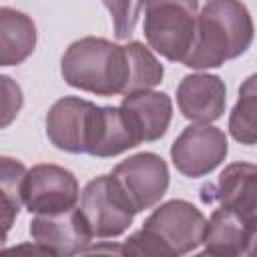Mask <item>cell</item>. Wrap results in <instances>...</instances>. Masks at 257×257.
Returning a JSON list of instances; mask_svg holds the SVG:
<instances>
[{
	"label": "cell",
	"mask_w": 257,
	"mask_h": 257,
	"mask_svg": "<svg viewBox=\"0 0 257 257\" xmlns=\"http://www.w3.org/2000/svg\"><path fill=\"white\" fill-rule=\"evenodd\" d=\"M60 74L72 88L98 96L131 94L135 86L131 42L114 44L106 38L84 36L62 54Z\"/></svg>",
	"instance_id": "cell-1"
},
{
	"label": "cell",
	"mask_w": 257,
	"mask_h": 257,
	"mask_svg": "<svg viewBox=\"0 0 257 257\" xmlns=\"http://www.w3.org/2000/svg\"><path fill=\"white\" fill-rule=\"evenodd\" d=\"M255 36L253 18L239 0H209L197 20V38L183 62L195 70L219 68L247 52Z\"/></svg>",
	"instance_id": "cell-2"
},
{
	"label": "cell",
	"mask_w": 257,
	"mask_h": 257,
	"mask_svg": "<svg viewBox=\"0 0 257 257\" xmlns=\"http://www.w3.org/2000/svg\"><path fill=\"white\" fill-rule=\"evenodd\" d=\"M207 219L193 203L173 199L159 205L139 231L122 241V255L177 257L203 245Z\"/></svg>",
	"instance_id": "cell-3"
},
{
	"label": "cell",
	"mask_w": 257,
	"mask_h": 257,
	"mask_svg": "<svg viewBox=\"0 0 257 257\" xmlns=\"http://www.w3.org/2000/svg\"><path fill=\"white\" fill-rule=\"evenodd\" d=\"M199 0H145L143 32L149 46L171 62H185L197 38Z\"/></svg>",
	"instance_id": "cell-4"
},
{
	"label": "cell",
	"mask_w": 257,
	"mask_h": 257,
	"mask_svg": "<svg viewBox=\"0 0 257 257\" xmlns=\"http://www.w3.org/2000/svg\"><path fill=\"white\" fill-rule=\"evenodd\" d=\"M80 211L98 239L122 235L137 215L128 197L112 175H100L86 183L80 195Z\"/></svg>",
	"instance_id": "cell-5"
},
{
	"label": "cell",
	"mask_w": 257,
	"mask_h": 257,
	"mask_svg": "<svg viewBox=\"0 0 257 257\" xmlns=\"http://www.w3.org/2000/svg\"><path fill=\"white\" fill-rule=\"evenodd\" d=\"M98 118V104L80 96H62L46 112V137L64 153L88 155Z\"/></svg>",
	"instance_id": "cell-6"
},
{
	"label": "cell",
	"mask_w": 257,
	"mask_h": 257,
	"mask_svg": "<svg viewBox=\"0 0 257 257\" xmlns=\"http://www.w3.org/2000/svg\"><path fill=\"white\" fill-rule=\"evenodd\" d=\"M229 145L221 128L209 122H193L175 139L171 161L175 169L191 179L213 173L227 157Z\"/></svg>",
	"instance_id": "cell-7"
},
{
	"label": "cell",
	"mask_w": 257,
	"mask_h": 257,
	"mask_svg": "<svg viewBox=\"0 0 257 257\" xmlns=\"http://www.w3.org/2000/svg\"><path fill=\"white\" fill-rule=\"evenodd\" d=\"M78 197V181L68 169L42 163L26 171L22 183V203L30 213H60L76 207Z\"/></svg>",
	"instance_id": "cell-8"
},
{
	"label": "cell",
	"mask_w": 257,
	"mask_h": 257,
	"mask_svg": "<svg viewBox=\"0 0 257 257\" xmlns=\"http://www.w3.org/2000/svg\"><path fill=\"white\" fill-rule=\"evenodd\" d=\"M137 213L155 207L169 189V167L157 153H139L120 161L110 173Z\"/></svg>",
	"instance_id": "cell-9"
},
{
	"label": "cell",
	"mask_w": 257,
	"mask_h": 257,
	"mask_svg": "<svg viewBox=\"0 0 257 257\" xmlns=\"http://www.w3.org/2000/svg\"><path fill=\"white\" fill-rule=\"evenodd\" d=\"M30 235L48 255H76L82 253L94 237L80 207L60 213L36 215L30 221Z\"/></svg>",
	"instance_id": "cell-10"
},
{
	"label": "cell",
	"mask_w": 257,
	"mask_h": 257,
	"mask_svg": "<svg viewBox=\"0 0 257 257\" xmlns=\"http://www.w3.org/2000/svg\"><path fill=\"white\" fill-rule=\"evenodd\" d=\"M213 191L211 199H215L219 207L235 213L257 235V165H227Z\"/></svg>",
	"instance_id": "cell-11"
},
{
	"label": "cell",
	"mask_w": 257,
	"mask_h": 257,
	"mask_svg": "<svg viewBox=\"0 0 257 257\" xmlns=\"http://www.w3.org/2000/svg\"><path fill=\"white\" fill-rule=\"evenodd\" d=\"M177 104L185 118L193 122H213L225 112L227 86L217 74H187L177 86Z\"/></svg>",
	"instance_id": "cell-12"
},
{
	"label": "cell",
	"mask_w": 257,
	"mask_h": 257,
	"mask_svg": "<svg viewBox=\"0 0 257 257\" xmlns=\"http://www.w3.org/2000/svg\"><path fill=\"white\" fill-rule=\"evenodd\" d=\"M203 253L209 255H255L257 235L231 211L219 207L207 221Z\"/></svg>",
	"instance_id": "cell-13"
},
{
	"label": "cell",
	"mask_w": 257,
	"mask_h": 257,
	"mask_svg": "<svg viewBox=\"0 0 257 257\" xmlns=\"http://www.w3.org/2000/svg\"><path fill=\"white\" fill-rule=\"evenodd\" d=\"M120 106L131 116L143 143L159 141L167 133L173 118L171 96L153 88L124 94Z\"/></svg>",
	"instance_id": "cell-14"
},
{
	"label": "cell",
	"mask_w": 257,
	"mask_h": 257,
	"mask_svg": "<svg viewBox=\"0 0 257 257\" xmlns=\"http://www.w3.org/2000/svg\"><path fill=\"white\" fill-rule=\"evenodd\" d=\"M141 143V135L122 106H98L96 133L88 151L90 157H116Z\"/></svg>",
	"instance_id": "cell-15"
},
{
	"label": "cell",
	"mask_w": 257,
	"mask_h": 257,
	"mask_svg": "<svg viewBox=\"0 0 257 257\" xmlns=\"http://www.w3.org/2000/svg\"><path fill=\"white\" fill-rule=\"evenodd\" d=\"M36 48V26L32 18L20 10L0 8V64L16 66L24 62Z\"/></svg>",
	"instance_id": "cell-16"
},
{
	"label": "cell",
	"mask_w": 257,
	"mask_h": 257,
	"mask_svg": "<svg viewBox=\"0 0 257 257\" xmlns=\"http://www.w3.org/2000/svg\"><path fill=\"white\" fill-rule=\"evenodd\" d=\"M229 135L241 145H257V72L239 86V98L229 114Z\"/></svg>",
	"instance_id": "cell-17"
},
{
	"label": "cell",
	"mask_w": 257,
	"mask_h": 257,
	"mask_svg": "<svg viewBox=\"0 0 257 257\" xmlns=\"http://www.w3.org/2000/svg\"><path fill=\"white\" fill-rule=\"evenodd\" d=\"M26 167L12 159L2 157L0 159V193H2V225H4V239L18 217L22 203V183L26 177Z\"/></svg>",
	"instance_id": "cell-18"
},
{
	"label": "cell",
	"mask_w": 257,
	"mask_h": 257,
	"mask_svg": "<svg viewBox=\"0 0 257 257\" xmlns=\"http://www.w3.org/2000/svg\"><path fill=\"white\" fill-rule=\"evenodd\" d=\"M102 4L110 12L114 36L118 40H128L145 8V0H102Z\"/></svg>",
	"instance_id": "cell-19"
},
{
	"label": "cell",
	"mask_w": 257,
	"mask_h": 257,
	"mask_svg": "<svg viewBox=\"0 0 257 257\" xmlns=\"http://www.w3.org/2000/svg\"><path fill=\"white\" fill-rule=\"evenodd\" d=\"M0 80H2V92H4V98H2V122L0 124L8 126L16 118V114H18V110L22 106V90L6 74Z\"/></svg>",
	"instance_id": "cell-20"
},
{
	"label": "cell",
	"mask_w": 257,
	"mask_h": 257,
	"mask_svg": "<svg viewBox=\"0 0 257 257\" xmlns=\"http://www.w3.org/2000/svg\"><path fill=\"white\" fill-rule=\"evenodd\" d=\"M255 255H257V251H255Z\"/></svg>",
	"instance_id": "cell-21"
}]
</instances>
